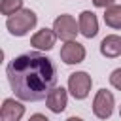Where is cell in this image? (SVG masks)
<instances>
[{"mask_svg":"<svg viewBox=\"0 0 121 121\" xmlns=\"http://www.w3.org/2000/svg\"><path fill=\"white\" fill-rule=\"evenodd\" d=\"M45 104H47L49 112H53V113L64 112L66 106H68V93H66V89H64V87H55V89L47 95Z\"/></svg>","mask_w":121,"mask_h":121,"instance_id":"cell-9","label":"cell"},{"mask_svg":"<svg viewBox=\"0 0 121 121\" xmlns=\"http://www.w3.org/2000/svg\"><path fill=\"white\" fill-rule=\"evenodd\" d=\"M28 121H49L43 113H32L30 117H28Z\"/></svg>","mask_w":121,"mask_h":121,"instance_id":"cell-16","label":"cell"},{"mask_svg":"<svg viewBox=\"0 0 121 121\" xmlns=\"http://www.w3.org/2000/svg\"><path fill=\"white\" fill-rule=\"evenodd\" d=\"M38 23V15L30 9V8H23L21 11H17L15 15L8 17L6 21V28L9 30L11 36H26Z\"/></svg>","mask_w":121,"mask_h":121,"instance_id":"cell-2","label":"cell"},{"mask_svg":"<svg viewBox=\"0 0 121 121\" xmlns=\"http://www.w3.org/2000/svg\"><path fill=\"white\" fill-rule=\"evenodd\" d=\"M119 115H121V106H119Z\"/></svg>","mask_w":121,"mask_h":121,"instance_id":"cell-18","label":"cell"},{"mask_svg":"<svg viewBox=\"0 0 121 121\" xmlns=\"http://www.w3.org/2000/svg\"><path fill=\"white\" fill-rule=\"evenodd\" d=\"M64 121H83V119L78 117V115H72V117H68V119H64Z\"/></svg>","mask_w":121,"mask_h":121,"instance_id":"cell-17","label":"cell"},{"mask_svg":"<svg viewBox=\"0 0 121 121\" xmlns=\"http://www.w3.org/2000/svg\"><path fill=\"white\" fill-rule=\"evenodd\" d=\"M25 115V106L15 100V98H6L2 102L0 108V117L2 121H21V117Z\"/></svg>","mask_w":121,"mask_h":121,"instance_id":"cell-10","label":"cell"},{"mask_svg":"<svg viewBox=\"0 0 121 121\" xmlns=\"http://www.w3.org/2000/svg\"><path fill=\"white\" fill-rule=\"evenodd\" d=\"M6 76L19 100L38 102L57 87V68L49 57L38 51L23 53L9 60Z\"/></svg>","mask_w":121,"mask_h":121,"instance_id":"cell-1","label":"cell"},{"mask_svg":"<svg viewBox=\"0 0 121 121\" xmlns=\"http://www.w3.org/2000/svg\"><path fill=\"white\" fill-rule=\"evenodd\" d=\"M78 25H79V34H83L85 38H95L98 34V19L91 9H85L79 13Z\"/></svg>","mask_w":121,"mask_h":121,"instance_id":"cell-8","label":"cell"},{"mask_svg":"<svg viewBox=\"0 0 121 121\" xmlns=\"http://www.w3.org/2000/svg\"><path fill=\"white\" fill-rule=\"evenodd\" d=\"M53 30H55L57 38H60L62 42H72V40H76V36L79 32V25L76 23V19L72 15L62 13L53 21Z\"/></svg>","mask_w":121,"mask_h":121,"instance_id":"cell-4","label":"cell"},{"mask_svg":"<svg viewBox=\"0 0 121 121\" xmlns=\"http://www.w3.org/2000/svg\"><path fill=\"white\" fill-rule=\"evenodd\" d=\"M21 9H23V0H2V2H0V11H2V15L11 17V15H15V13L21 11Z\"/></svg>","mask_w":121,"mask_h":121,"instance_id":"cell-13","label":"cell"},{"mask_svg":"<svg viewBox=\"0 0 121 121\" xmlns=\"http://www.w3.org/2000/svg\"><path fill=\"white\" fill-rule=\"evenodd\" d=\"M110 83L113 89L121 91V68H115L112 74H110Z\"/></svg>","mask_w":121,"mask_h":121,"instance_id":"cell-14","label":"cell"},{"mask_svg":"<svg viewBox=\"0 0 121 121\" xmlns=\"http://www.w3.org/2000/svg\"><path fill=\"white\" fill-rule=\"evenodd\" d=\"M85 55H87L85 47L76 40L64 42L62 47H60V60L64 64H79V62L85 60Z\"/></svg>","mask_w":121,"mask_h":121,"instance_id":"cell-6","label":"cell"},{"mask_svg":"<svg viewBox=\"0 0 121 121\" xmlns=\"http://www.w3.org/2000/svg\"><path fill=\"white\" fill-rule=\"evenodd\" d=\"M100 53L106 59H117L121 57V36L119 34H108L100 42Z\"/></svg>","mask_w":121,"mask_h":121,"instance_id":"cell-11","label":"cell"},{"mask_svg":"<svg viewBox=\"0 0 121 121\" xmlns=\"http://www.w3.org/2000/svg\"><path fill=\"white\" fill-rule=\"evenodd\" d=\"M113 106H115V98H113L112 91L98 89L95 98H93V113L98 119H108L113 113Z\"/></svg>","mask_w":121,"mask_h":121,"instance_id":"cell-5","label":"cell"},{"mask_svg":"<svg viewBox=\"0 0 121 121\" xmlns=\"http://www.w3.org/2000/svg\"><path fill=\"white\" fill-rule=\"evenodd\" d=\"M93 4H95V8L108 9V8H112V6L115 4V0H93Z\"/></svg>","mask_w":121,"mask_h":121,"instance_id":"cell-15","label":"cell"},{"mask_svg":"<svg viewBox=\"0 0 121 121\" xmlns=\"http://www.w3.org/2000/svg\"><path fill=\"white\" fill-rule=\"evenodd\" d=\"M55 42H57V34H55L53 28H47V26L36 30V32L32 34V38H30V45L36 47V49H40V51H49V49H53Z\"/></svg>","mask_w":121,"mask_h":121,"instance_id":"cell-7","label":"cell"},{"mask_svg":"<svg viewBox=\"0 0 121 121\" xmlns=\"http://www.w3.org/2000/svg\"><path fill=\"white\" fill-rule=\"evenodd\" d=\"M104 23L110 28H115V30L121 28V6L119 4H113L112 8L104 9Z\"/></svg>","mask_w":121,"mask_h":121,"instance_id":"cell-12","label":"cell"},{"mask_svg":"<svg viewBox=\"0 0 121 121\" xmlns=\"http://www.w3.org/2000/svg\"><path fill=\"white\" fill-rule=\"evenodd\" d=\"M91 87H93V78L87 72L79 70V72H74L68 76V91L76 100L87 98L91 93Z\"/></svg>","mask_w":121,"mask_h":121,"instance_id":"cell-3","label":"cell"}]
</instances>
